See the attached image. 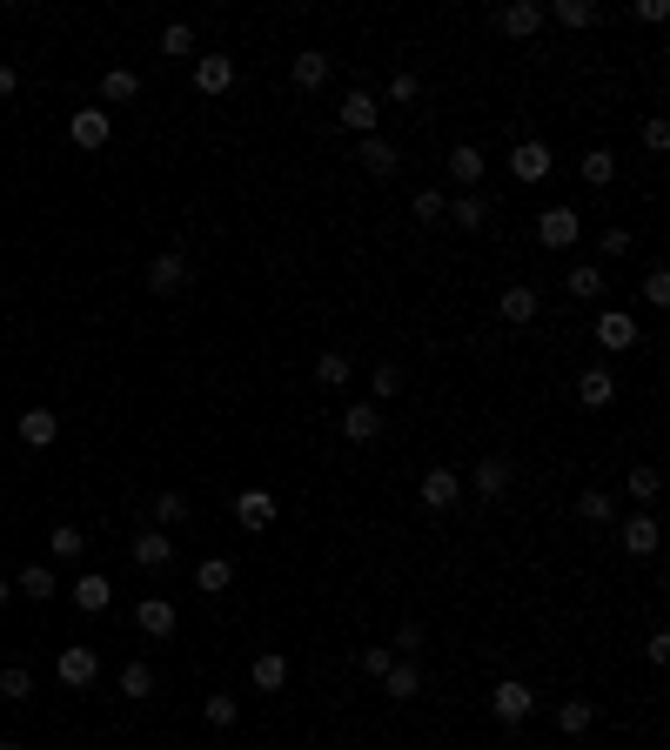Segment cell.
Listing matches in <instances>:
<instances>
[{
	"instance_id": "obj_1",
	"label": "cell",
	"mask_w": 670,
	"mask_h": 750,
	"mask_svg": "<svg viewBox=\"0 0 670 750\" xmlns=\"http://www.w3.org/2000/svg\"><path fill=\"white\" fill-rule=\"evenodd\" d=\"M530 710H536V690L523 684V677H503V684L490 690V717L496 724H523Z\"/></svg>"
},
{
	"instance_id": "obj_2",
	"label": "cell",
	"mask_w": 670,
	"mask_h": 750,
	"mask_svg": "<svg viewBox=\"0 0 670 750\" xmlns=\"http://www.w3.org/2000/svg\"><path fill=\"white\" fill-rule=\"evenodd\" d=\"M54 677H61L67 690H94V677H101V657H94L88 643H67L61 663H54Z\"/></svg>"
},
{
	"instance_id": "obj_3",
	"label": "cell",
	"mask_w": 670,
	"mask_h": 750,
	"mask_svg": "<svg viewBox=\"0 0 670 750\" xmlns=\"http://www.w3.org/2000/svg\"><path fill=\"white\" fill-rule=\"evenodd\" d=\"M67 134H74V148H88V155H101V148L114 141V121H108V108H74Z\"/></svg>"
},
{
	"instance_id": "obj_4",
	"label": "cell",
	"mask_w": 670,
	"mask_h": 750,
	"mask_svg": "<svg viewBox=\"0 0 670 750\" xmlns=\"http://www.w3.org/2000/svg\"><path fill=\"white\" fill-rule=\"evenodd\" d=\"M335 121H342L349 134H376V121H382V101H376L369 88H349V94H342V108H335Z\"/></svg>"
},
{
	"instance_id": "obj_5",
	"label": "cell",
	"mask_w": 670,
	"mask_h": 750,
	"mask_svg": "<svg viewBox=\"0 0 670 750\" xmlns=\"http://www.w3.org/2000/svg\"><path fill=\"white\" fill-rule=\"evenodd\" d=\"M577 228H583V215L557 201V208H543V215H536V242H543V248H570V242H577Z\"/></svg>"
},
{
	"instance_id": "obj_6",
	"label": "cell",
	"mask_w": 670,
	"mask_h": 750,
	"mask_svg": "<svg viewBox=\"0 0 670 750\" xmlns=\"http://www.w3.org/2000/svg\"><path fill=\"white\" fill-rule=\"evenodd\" d=\"M510 483H516V469H510V456H483V463L469 469V489H476V496H510Z\"/></svg>"
},
{
	"instance_id": "obj_7",
	"label": "cell",
	"mask_w": 670,
	"mask_h": 750,
	"mask_svg": "<svg viewBox=\"0 0 670 750\" xmlns=\"http://www.w3.org/2000/svg\"><path fill=\"white\" fill-rule=\"evenodd\" d=\"M148 288H155V295H181V288H188V255H175V248L155 255V262H148Z\"/></svg>"
},
{
	"instance_id": "obj_8",
	"label": "cell",
	"mask_w": 670,
	"mask_h": 750,
	"mask_svg": "<svg viewBox=\"0 0 670 750\" xmlns=\"http://www.w3.org/2000/svg\"><path fill=\"white\" fill-rule=\"evenodd\" d=\"M235 523H242L248 536L268 530V523H275V496H268V489H242V496H235Z\"/></svg>"
},
{
	"instance_id": "obj_9",
	"label": "cell",
	"mask_w": 670,
	"mask_h": 750,
	"mask_svg": "<svg viewBox=\"0 0 670 750\" xmlns=\"http://www.w3.org/2000/svg\"><path fill=\"white\" fill-rule=\"evenodd\" d=\"M510 175H516V181H543V175H550V148H543L536 134L510 148Z\"/></svg>"
},
{
	"instance_id": "obj_10",
	"label": "cell",
	"mask_w": 670,
	"mask_h": 750,
	"mask_svg": "<svg viewBox=\"0 0 670 750\" xmlns=\"http://www.w3.org/2000/svg\"><path fill=\"white\" fill-rule=\"evenodd\" d=\"M416 489H423L429 509H456V503H463V476H456V469H429Z\"/></svg>"
},
{
	"instance_id": "obj_11",
	"label": "cell",
	"mask_w": 670,
	"mask_h": 750,
	"mask_svg": "<svg viewBox=\"0 0 670 750\" xmlns=\"http://www.w3.org/2000/svg\"><path fill=\"white\" fill-rule=\"evenodd\" d=\"M235 88V61L228 54H201L195 61V94H228Z\"/></svg>"
},
{
	"instance_id": "obj_12",
	"label": "cell",
	"mask_w": 670,
	"mask_h": 750,
	"mask_svg": "<svg viewBox=\"0 0 670 750\" xmlns=\"http://www.w3.org/2000/svg\"><path fill=\"white\" fill-rule=\"evenodd\" d=\"M128 556L141 563V570H168V563H175V543H168L161 530H141V536L128 543Z\"/></svg>"
},
{
	"instance_id": "obj_13",
	"label": "cell",
	"mask_w": 670,
	"mask_h": 750,
	"mask_svg": "<svg viewBox=\"0 0 670 750\" xmlns=\"http://www.w3.org/2000/svg\"><path fill=\"white\" fill-rule=\"evenodd\" d=\"M134 623H141V637H175V603L168 596H141Z\"/></svg>"
},
{
	"instance_id": "obj_14",
	"label": "cell",
	"mask_w": 670,
	"mask_h": 750,
	"mask_svg": "<svg viewBox=\"0 0 670 750\" xmlns=\"http://www.w3.org/2000/svg\"><path fill=\"white\" fill-rule=\"evenodd\" d=\"M597 342L603 349H637V322H630V309H603L597 315Z\"/></svg>"
},
{
	"instance_id": "obj_15",
	"label": "cell",
	"mask_w": 670,
	"mask_h": 750,
	"mask_svg": "<svg viewBox=\"0 0 670 750\" xmlns=\"http://www.w3.org/2000/svg\"><path fill=\"white\" fill-rule=\"evenodd\" d=\"M496 27H503L510 41H530L536 27H543V7H536V0H516V7H503V14H496Z\"/></svg>"
},
{
	"instance_id": "obj_16",
	"label": "cell",
	"mask_w": 670,
	"mask_h": 750,
	"mask_svg": "<svg viewBox=\"0 0 670 750\" xmlns=\"http://www.w3.org/2000/svg\"><path fill=\"white\" fill-rule=\"evenodd\" d=\"M289 81H295L302 94L329 88V54H315V47H309V54H295V61H289Z\"/></svg>"
},
{
	"instance_id": "obj_17",
	"label": "cell",
	"mask_w": 670,
	"mask_h": 750,
	"mask_svg": "<svg viewBox=\"0 0 670 750\" xmlns=\"http://www.w3.org/2000/svg\"><path fill=\"white\" fill-rule=\"evenodd\" d=\"M449 181H463V188H476V181H483V168H490V161H483V148H476V141H463V148H449Z\"/></svg>"
},
{
	"instance_id": "obj_18",
	"label": "cell",
	"mask_w": 670,
	"mask_h": 750,
	"mask_svg": "<svg viewBox=\"0 0 670 750\" xmlns=\"http://www.w3.org/2000/svg\"><path fill=\"white\" fill-rule=\"evenodd\" d=\"M342 436H349V442H376L382 436L376 402H349V409H342Z\"/></svg>"
},
{
	"instance_id": "obj_19",
	"label": "cell",
	"mask_w": 670,
	"mask_h": 750,
	"mask_svg": "<svg viewBox=\"0 0 670 750\" xmlns=\"http://www.w3.org/2000/svg\"><path fill=\"white\" fill-rule=\"evenodd\" d=\"M14 436H21L27 449H47V442L61 436V422H54V409H27V416L14 422Z\"/></svg>"
},
{
	"instance_id": "obj_20",
	"label": "cell",
	"mask_w": 670,
	"mask_h": 750,
	"mask_svg": "<svg viewBox=\"0 0 670 750\" xmlns=\"http://www.w3.org/2000/svg\"><path fill=\"white\" fill-rule=\"evenodd\" d=\"M610 396H617L610 369H577V402L583 409H610Z\"/></svg>"
},
{
	"instance_id": "obj_21",
	"label": "cell",
	"mask_w": 670,
	"mask_h": 750,
	"mask_svg": "<svg viewBox=\"0 0 670 750\" xmlns=\"http://www.w3.org/2000/svg\"><path fill=\"white\" fill-rule=\"evenodd\" d=\"M590 724H597V704H590V697H563L557 704V730L563 737H590Z\"/></svg>"
},
{
	"instance_id": "obj_22",
	"label": "cell",
	"mask_w": 670,
	"mask_h": 750,
	"mask_svg": "<svg viewBox=\"0 0 670 750\" xmlns=\"http://www.w3.org/2000/svg\"><path fill=\"white\" fill-rule=\"evenodd\" d=\"M657 543H664V530H657V516H650V509L624 523V550L630 556H657Z\"/></svg>"
},
{
	"instance_id": "obj_23",
	"label": "cell",
	"mask_w": 670,
	"mask_h": 750,
	"mask_svg": "<svg viewBox=\"0 0 670 750\" xmlns=\"http://www.w3.org/2000/svg\"><path fill=\"white\" fill-rule=\"evenodd\" d=\"M74 603H81L88 617H101V610H108V603H114V583H108V576H101V570H88V576H81V583H74Z\"/></svg>"
},
{
	"instance_id": "obj_24",
	"label": "cell",
	"mask_w": 670,
	"mask_h": 750,
	"mask_svg": "<svg viewBox=\"0 0 670 750\" xmlns=\"http://www.w3.org/2000/svg\"><path fill=\"white\" fill-rule=\"evenodd\" d=\"M443 221H456V228H483V221H490V195L463 188V195L449 201V215H443Z\"/></svg>"
},
{
	"instance_id": "obj_25",
	"label": "cell",
	"mask_w": 670,
	"mask_h": 750,
	"mask_svg": "<svg viewBox=\"0 0 670 750\" xmlns=\"http://www.w3.org/2000/svg\"><path fill=\"white\" fill-rule=\"evenodd\" d=\"M382 690H389L396 704H409V697H423V670H416V663H389V670H382Z\"/></svg>"
},
{
	"instance_id": "obj_26",
	"label": "cell",
	"mask_w": 670,
	"mask_h": 750,
	"mask_svg": "<svg viewBox=\"0 0 670 750\" xmlns=\"http://www.w3.org/2000/svg\"><path fill=\"white\" fill-rule=\"evenodd\" d=\"M362 168H369V175H396V168H402L396 141H382V134H362Z\"/></svg>"
},
{
	"instance_id": "obj_27",
	"label": "cell",
	"mask_w": 670,
	"mask_h": 750,
	"mask_svg": "<svg viewBox=\"0 0 670 750\" xmlns=\"http://www.w3.org/2000/svg\"><path fill=\"white\" fill-rule=\"evenodd\" d=\"M496 309H503V322H536V288L530 282L503 288V302H496Z\"/></svg>"
},
{
	"instance_id": "obj_28",
	"label": "cell",
	"mask_w": 670,
	"mask_h": 750,
	"mask_svg": "<svg viewBox=\"0 0 670 750\" xmlns=\"http://www.w3.org/2000/svg\"><path fill=\"white\" fill-rule=\"evenodd\" d=\"M228 583H235V563H228V556H208V563L195 570V590L201 596H222Z\"/></svg>"
},
{
	"instance_id": "obj_29",
	"label": "cell",
	"mask_w": 670,
	"mask_h": 750,
	"mask_svg": "<svg viewBox=\"0 0 670 750\" xmlns=\"http://www.w3.org/2000/svg\"><path fill=\"white\" fill-rule=\"evenodd\" d=\"M349 375H356V369H349V355H342V349H322V355H315V382H322V389H342Z\"/></svg>"
},
{
	"instance_id": "obj_30",
	"label": "cell",
	"mask_w": 670,
	"mask_h": 750,
	"mask_svg": "<svg viewBox=\"0 0 670 750\" xmlns=\"http://www.w3.org/2000/svg\"><path fill=\"white\" fill-rule=\"evenodd\" d=\"M289 684V657H282V650H262V657H255V690H282Z\"/></svg>"
},
{
	"instance_id": "obj_31",
	"label": "cell",
	"mask_w": 670,
	"mask_h": 750,
	"mask_svg": "<svg viewBox=\"0 0 670 750\" xmlns=\"http://www.w3.org/2000/svg\"><path fill=\"white\" fill-rule=\"evenodd\" d=\"M134 94H141V81H134L128 67H108V74H101V101H108V108H121V101H134Z\"/></svg>"
},
{
	"instance_id": "obj_32",
	"label": "cell",
	"mask_w": 670,
	"mask_h": 750,
	"mask_svg": "<svg viewBox=\"0 0 670 750\" xmlns=\"http://www.w3.org/2000/svg\"><path fill=\"white\" fill-rule=\"evenodd\" d=\"M577 168H583V181H590V188H610V181H617V155H610V148H590Z\"/></svg>"
},
{
	"instance_id": "obj_33",
	"label": "cell",
	"mask_w": 670,
	"mask_h": 750,
	"mask_svg": "<svg viewBox=\"0 0 670 750\" xmlns=\"http://www.w3.org/2000/svg\"><path fill=\"white\" fill-rule=\"evenodd\" d=\"M14 590L34 596V603H47V596H54V570H47V563H27V570L14 576Z\"/></svg>"
},
{
	"instance_id": "obj_34",
	"label": "cell",
	"mask_w": 670,
	"mask_h": 750,
	"mask_svg": "<svg viewBox=\"0 0 670 750\" xmlns=\"http://www.w3.org/2000/svg\"><path fill=\"white\" fill-rule=\"evenodd\" d=\"M577 516H583V523H610V516H617L610 489H583V496H577Z\"/></svg>"
},
{
	"instance_id": "obj_35",
	"label": "cell",
	"mask_w": 670,
	"mask_h": 750,
	"mask_svg": "<svg viewBox=\"0 0 670 750\" xmlns=\"http://www.w3.org/2000/svg\"><path fill=\"white\" fill-rule=\"evenodd\" d=\"M550 21H557V27H590V21H597V7H590V0H557V7H550Z\"/></svg>"
},
{
	"instance_id": "obj_36",
	"label": "cell",
	"mask_w": 670,
	"mask_h": 750,
	"mask_svg": "<svg viewBox=\"0 0 670 750\" xmlns=\"http://www.w3.org/2000/svg\"><path fill=\"white\" fill-rule=\"evenodd\" d=\"M201 717H208V724H215V730H228V724H235V717H242V704H235L228 690H215V697L201 704Z\"/></svg>"
},
{
	"instance_id": "obj_37",
	"label": "cell",
	"mask_w": 670,
	"mask_h": 750,
	"mask_svg": "<svg viewBox=\"0 0 670 750\" xmlns=\"http://www.w3.org/2000/svg\"><path fill=\"white\" fill-rule=\"evenodd\" d=\"M121 697H155V670H148V663H128V670H121Z\"/></svg>"
},
{
	"instance_id": "obj_38",
	"label": "cell",
	"mask_w": 670,
	"mask_h": 750,
	"mask_svg": "<svg viewBox=\"0 0 670 750\" xmlns=\"http://www.w3.org/2000/svg\"><path fill=\"white\" fill-rule=\"evenodd\" d=\"M570 295H577V302H597L603 295V268H570Z\"/></svg>"
},
{
	"instance_id": "obj_39",
	"label": "cell",
	"mask_w": 670,
	"mask_h": 750,
	"mask_svg": "<svg viewBox=\"0 0 670 750\" xmlns=\"http://www.w3.org/2000/svg\"><path fill=\"white\" fill-rule=\"evenodd\" d=\"M657 489H664V476H657L650 463H637V469H630V496H637V503H650Z\"/></svg>"
},
{
	"instance_id": "obj_40",
	"label": "cell",
	"mask_w": 670,
	"mask_h": 750,
	"mask_svg": "<svg viewBox=\"0 0 670 750\" xmlns=\"http://www.w3.org/2000/svg\"><path fill=\"white\" fill-rule=\"evenodd\" d=\"M155 516H161V523H188V496H181V489H161Z\"/></svg>"
},
{
	"instance_id": "obj_41",
	"label": "cell",
	"mask_w": 670,
	"mask_h": 750,
	"mask_svg": "<svg viewBox=\"0 0 670 750\" xmlns=\"http://www.w3.org/2000/svg\"><path fill=\"white\" fill-rule=\"evenodd\" d=\"M27 690H34V677H27L21 663H14V670H0V697H7V704H21Z\"/></svg>"
},
{
	"instance_id": "obj_42",
	"label": "cell",
	"mask_w": 670,
	"mask_h": 750,
	"mask_svg": "<svg viewBox=\"0 0 670 750\" xmlns=\"http://www.w3.org/2000/svg\"><path fill=\"white\" fill-rule=\"evenodd\" d=\"M161 54H195V27H161Z\"/></svg>"
},
{
	"instance_id": "obj_43",
	"label": "cell",
	"mask_w": 670,
	"mask_h": 750,
	"mask_svg": "<svg viewBox=\"0 0 670 750\" xmlns=\"http://www.w3.org/2000/svg\"><path fill=\"white\" fill-rule=\"evenodd\" d=\"M369 389H376L382 402H389V396H402V369H396V362H382V369L369 375Z\"/></svg>"
},
{
	"instance_id": "obj_44",
	"label": "cell",
	"mask_w": 670,
	"mask_h": 750,
	"mask_svg": "<svg viewBox=\"0 0 670 750\" xmlns=\"http://www.w3.org/2000/svg\"><path fill=\"white\" fill-rule=\"evenodd\" d=\"M81 543H88V536L74 530V523H61V530L47 536V550H54V556H81Z\"/></svg>"
},
{
	"instance_id": "obj_45",
	"label": "cell",
	"mask_w": 670,
	"mask_h": 750,
	"mask_svg": "<svg viewBox=\"0 0 670 750\" xmlns=\"http://www.w3.org/2000/svg\"><path fill=\"white\" fill-rule=\"evenodd\" d=\"M389 663H396V650H389V643H369V650H362V677H382Z\"/></svg>"
},
{
	"instance_id": "obj_46",
	"label": "cell",
	"mask_w": 670,
	"mask_h": 750,
	"mask_svg": "<svg viewBox=\"0 0 670 750\" xmlns=\"http://www.w3.org/2000/svg\"><path fill=\"white\" fill-rule=\"evenodd\" d=\"M449 215V201L436 195V188H423V195H416V221H443Z\"/></svg>"
},
{
	"instance_id": "obj_47",
	"label": "cell",
	"mask_w": 670,
	"mask_h": 750,
	"mask_svg": "<svg viewBox=\"0 0 670 750\" xmlns=\"http://www.w3.org/2000/svg\"><path fill=\"white\" fill-rule=\"evenodd\" d=\"M644 295H650V309H664V302H670V275H664V268H650V275H644Z\"/></svg>"
},
{
	"instance_id": "obj_48",
	"label": "cell",
	"mask_w": 670,
	"mask_h": 750,
	"mask_svg": "<svg viewBox=\"0 0 670 750\" xmlns=\"http://www.w3.org/2000/svg\"><path fill=\"white\" fill-rule=\"evenodd\" d=\"M389 650H402V657H416V650H423V623H402V630H396V643H389Z\"/></svg>"
},
{
	"instance_id": "obj_49",
	"label": "cell",
	"mask_w": 670,
	"mask_h": 750,
	"mask_svg": "<svg viewBox=\"0 0 670 750\" xmlns=\"http://www.w3.org/2000/svg\"><path fill=\"white\" fill-rule=\"evenodd\" d=\"M603 255H610V262L630 255V228H603Z\"/></svg>"
},
{
	"instance_id": "obj_50",
	"label": "cell",
	"mask_w": 670,
	"mask_h": 750,
	"mask_svg": "<svg viewBox=\"0 0 670 750\" xmlns=\"http://www.w3.org/2000/svg\"><path fill=\"white\" fill-rule=\"evenodd\" d=\"M389 101L409 108V101H416V74H396V81H389Z\"/></svg>"
},
{
	"instance_id": "obj_51",
	"label": "cell",
	"mask_w": 670,
	"mask_h": 750,
	"mask_svg": "<svg viewBox=\"0 0 670 750\" xmlns=\"http://www.w3.org/2000/svg\"><path fill=\"white\" fill-rule=\"evenodd\" d=\"M644 148H650V155H664V148H670V128H664V121H644Z\"/></svg>"
},
{
	"instance_id": "obj_52",
	"label": "cell",
	"mask_w": 670,
	"mask_h": 750,
	"mask_svg": "<svg viewBox=\"0 0 670 750\" xmlns=\"http://www.w3.org/2000/svg\"><path fill=\"white\" fill-rule=\"evenodd\" d=\"M644 650H650V663H664V657H670V630H650Z\"/></svg>"
},
{
	"instance_id": "obj_53",
	"label": "cell",
	"mask_w": 670,
	"mask_h": 750,
	"mask_svg": "<svg viewBox=\"0 0 670 750\" xmlns=\"http://www.w3.org/2000/svg\"><path fill=\"white\" fill-rule=\"evenodd\" d=\"M14 88H21V74H14V67H0V101H14Z\"/></svg>"
},
{
	"instance_id": "obj_54",
	"label": "cell",
	"mask_w": 670,
	"mask_h": 750,
	"mask_svg": "<svg viewBox=\"0 0 670 750\" xmlns=\"http://www.w3.org/2000/svg\"><path fill=\"white\" fill-rule=\"evenodd\" d=\"M7 596H14V583H7V576H0V603H7Z\"/></svg>"
},
{
	"instance_id": "obj_55",
	"label": "cell",
	"mask_w": 670,
	"mask_h": 750,
	"mask_svg": "<svg viewBox=\"0 0 670 750\" xmlns=\"http://www.w3.org/2000/svg\"><path fill=\"white\" fill-rule=\"evenodd\" d=\"M0 750H21V744H0Z\"/></svg>"
}]
</instances>
